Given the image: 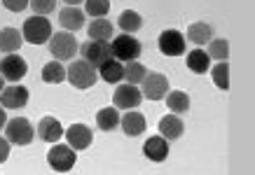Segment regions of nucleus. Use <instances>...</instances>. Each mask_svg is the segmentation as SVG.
Masks as SVG:
<instances>
[{
    "instance_id": "b1692460",
    "label": "nucleus",
    "mask_w": 255,
    "mask_h": 175,
    "mask_svg": "<svg viewBox=\"0 0 255 175\" xmlns=\"http://www.w3.org/2000/svg\"><path fill=\"white\" fill-rule=\"evenodd\" d=\"M89 38L92 40H110L113 38V23H110L108 19H103V16L94 19V21L89 23Z\"/></svg>"
},
{
    "instance_id": "5701e85b",
    "label": "nucleus",
    "mask_w": 255,
    "mask_h": 175,
    "mask_svg": "<svg viewBox=\"0 0 255 175\" xmlns=\"http://www.w3.org/2000/svg\"><path fill=\"white\" fill-rule=\"evenodd\" d=\"M187 68L194 70V73H206L211 68V56L197 47V49H192L187 54Z\"/></svg>"
},
{
    "instance_id": "9d476101",
    "label": "nucleus",
    "mask_w": 255,
    "mask_h": 175,
    "mask_svg": "<svg viewBox=\"0 0 255 175\" xmlns=\"http://www.w3.org/2000/svg\"><path fill=\"white\" fill-rule=\"evenodd\" d=\"M26 73H28V63L23 61L21 56H16V52L0 61V75L9 80V82H19Z\"/></svg>"
},
{
    "instance_id": "aec40b11",
    "label": "nucleus",
    "mask_w": 255,
    "mask_h": 175,
    "mask_svg": "<svg viewBox=\"0 0 255 175\" xmlns=\"http://www.w3.org/2000/svg\"><path fill=\"white\" fill-rule=\"evenodd\" d=\"M99 77L108 84H117L120 80H124V63L117 59H110L99 68Z\"/></svg>"
},
{
    "instance_id": "c85d7f7f",
    "label": "nucleus",
    "mask_w": 255,
    "mask_h": 175,
    "mask_svg": "<svg viewBox=\"0 0 255 175\" xmlns=\"http://www.w3.org/2000/svg\"><path fill=\"white\" fill-rule=\"evenodd\" d=\"M213 82H216L218 89H223V91H227L230 89V63L227 61H220L218 66H213Z\"/></svg>"
},
{
    "instance_id": "39448f33",
    "label": "nucleus",
    "mask_w": 255,
    "mask_h": 175,
    "mask_svg": "<svg viewBox=\"0 0 255 175\" xmlns=\"http://www.w3.org/2000/svg\"><path fill=\"white\" fill-rule=\"evenodd\" d=\"M75 159H78V154H75V150H73L70 145L54 143V147L47 154V164H49V168L56 171V173H68L70 168L75 166Z\"/></svg>"
},
{
    "instance_id": "7ed1b4c3",
    "label": "nucleus",
    "mask_w": 255,
    "mask_h": 175,
    "mask_svg": "<svg viewBox=\"0 0 255 175\" xmlns=\"http://www.w3.org/2000/svg\"><path fill=\"white\" fill-rule=\"evenodd\" d=\"M80 52L85 56V61H89L96 70L106 61L115 59L113 56V45H110L108 40H89V42H85V45L80 47Z\"/></svg>"
},
{
    "instance_id": "f8f14e48",
    "label": "nucleus",
    "mask_w": 255,
    "mask_h": 175,
    "mask_svg": "<svg viewBox=\"0 0 255 175\" xmlns=\"http://www.w3.org/2000/svg\"><path fill=\"white\" fill-rule=\"evenodd\" d=\"M159 52L164 56H180V54L185 52V38H183V33L180 31H164L159 35Z\"/></svg>"
},
{
    "instance_id": "a878e982",
    "label": "nucleus",
    "mask_w": 255,
    "mask_h": 175,
    "mask_svg": "<svg viewBox=\"0 0 255 175\" xmlns=\"http://www.w3.org/2000/svg\"><path fill=\"white\" fill-rule=\"evenodd\" d=\"M42 80H45L47 84H61L63 80H66V68H63L56 59L45 63V68H42Z\"/></svg>"
},
{
    "instance_id": "6ab92c4d",
    "label": "nucleus",
    "mask_w": 255,
    "mask_h": 175,
    "mask_svg": "<svg viewBox=\"0 0 255 175\" xmlns=\"http://www.w3.org/2000/svg\"><path fill=\"white\" fill-rule=\"evenodd\" d=\"M21 45H23V35L16 28H2L0 31V52L14 54L21 49Z\"/></svg>"
},
{
    "instance_id": "473e14b6",
    "label": "nucleus",
    "mask_w": 255,
    "mask_h": 175,
    "mask_svg": "<svg viewBox=\"0 0 255 175\" xmlns=\"http://www.w3.org/2000/svg\"><path fill=\"white\" fill-rule=\"evenodd\" d=\"M28 2H31V0H2V5H5L9 12H23V9L28 7Z\"/></svg>"
},
{
    "instance_id": "0eeeda50",
    "label": "nucleus",
    "mask_w": 255,
    "mask_h": 175,
    "mask_svg": "<svg viewBox=\"0 0 255 175\" xmlns=\"http://www.w3.org/2000/svg\"><path fill=\"white\" fill-rule=\"evenodd\" d=\"M110 45H113V56L117 61H133V59L140 56V42L136 38H131L129 33L115 38Z\"/></svg>"
},
{
    "instance_id": "c756f323",
    "label": "nucleus",
    "mask_w": 255,
    "mask_h": 175,
    "mask_svg": "<svg viewBox=\"0 0 255 175\" xmlns=\"http://www.w3.org/2000/svg\"><path fill=\"white\" fill-rule=\"evenodd\" d=\"M209 56L218 61H227L230 56V42L227 40H209Z\"/></svg>"
},
{
    "instance_id": "20e7f679",
    "label": "nucleus",
    "mask_w": 255,
    "mask_h": 175,
    "mask_svg": "<svg viewBox=\"0 0 255 175\" xmlns=\"http://www.w3.org/2000/svg\"><path fill=\"white\" fill-rule=\"evenodd\" d=\"M78 49H80L78 40L73 38L68 31L52 33V38H49V52H52V56H56L59 61L75 59V52H78Z\"/></svg>"
},
{
    "instance_id": "1a4fd4ad",
    "label": "nucleus",
    "mask_w": 255,
    "mask_h": 175,
    "mask_svg": "<svg viewBox=\"0 0 255 175\" xmlns=\"http://www.w3.org/2000/svg\"><path fill=\"white\" fill-rule=\"evenodd\" d=\"M143 100V93L136 89V84H120L115 91V107L117 110H133V107L140 105Z\"/></svg>"
},
{
    "instance_id": "e433bc0d",
    "label": "nucleus",
    "mask_w": 255,
    "mask_h": 175,
    "mask_svg": "<svg viewBox=\"0 0 255 175\" xmlns=\"http://www.w3.org/2000/svg\"><path fill=\"white\" fill-rule=\"evenodd\" d=\"M2 89H5V77L0 75V93H2Z\"/></svg>"
},
{
    "instance_id": "a211bd4d",
    "label": "nucleus",
    "mask_w": 255,
    "mask_h": 175,
    "mask_svg": "<svg viewBox=\"0 0 255 175\" xmlns=\"http://www.w3.org/2000/svg\"><path fill=\"white\" fill-rule=\"evenodd\" d=\"M120 126H122V131L127 133V136L136 138L145 131V117H143L140 112H127L122 119H120Z\"/></svg>"
},
{
    "instance_id": "4468645a",
    "label": "nucleus",
    "mask_w": 255,
    "mask_h": 175,
    "mask_svg": "<svg viewBox=\"0 0 255 175\" xmlns=\"http://www.w3.org/2000/svg\"><path fill=\"white\" fill-rule=\"evenodd\" d=\"M143 154H145L150 161L162 164V161L169 157V140L164 136H152L150 140H145V145H143Z\"/></svg>"
},
{
    "instance_id": "f03ea898",
    "label": "nucleus",
    "mask_w": 255,
    "mask_h": 175,
    "mask_svg": "<svg viewBox=\"0 0 255 175\" xmlns=\"http://www.w3.org/2000/svg\"><path fill=\"white\" fill-rule=\"evenodd\" d=\"M21 35H23V40L31 42V45H45V42H49V38H52V23L47 21L45 16L35 14L23 21Z\"/></svg>"
},
{
    "instance_id": "c9c22d12",
    "label": "nucleus",
    "mask_w": 255,
    "mask_h": 175,
    "mask_svg": "<svg viewBox=\"0 0 255 175\" xmlns=\"http://www.w3.org/2000/svg\"><path fill=\"white\" fill-rule=\"evenodd\" d=\"M66 5H80V2H85V0H63Z\"/></svg>"
},
{
    "instance_id": "f3484780",
    "label": "nucleus",
    "mask_w": 255,
    "mask_h": 175,
    "mask_svg": "<svg viewBox=\"0 0 255 175\" xmlns=\"http://www.w3.org/2000/svg\"><path fill=\"white\" fill-rule=\"evenodd\" d=\"M183 131H185V126H183V119H180L178 114H166V117H162L159 133H162L166 140H178V138L183 136Z\"/></svg>"
},
{
    "instance_id": "6e6552de",
    "label": "nucleus",
    "mask_w": 255,
    "mask_h": 175,
    "mask_svg": "<svg viewBox=\"0 0 255 175\" xmlns=\"http://www.w3.org/2000/svg\"><path fill=\"white\" fill-rule=\"evenodd\" d=\"M140 84H143V91L140 93L150 100H162L169 93V80L162 73H147Z\"/></svg>"
},
{
    "instance_id": "412c9836",
    "label": "nucleus",
    "mask_w": 255,
    "mask_h": 175,
    "mask_svg": "<svg viewBox=\"0 0 255 175\" xmlns=\"http://www.w3.org/2000/svg\"><path fill=\"white\" fill-rule=\"evenodd\" d=\"M211 38H213V28H211L206 21H197L187 28V40H192L197 47L206 45Z\"/></svg>"
},
{
    "instance_id": "ddd939ff",
    "label": "nucleus",
    "mask_w": 255,
    "mask_h": 175,
    "mask_svg": "<svg viewBox=\"0 0 255 175\" xmlns=\"http://www.w3.org/2000/svg\"><path fill=\"white\" fill-rule=\"evenodd\" d=\"M66 133V138H68V145L78 152V150H87L89 145H92L94 136L92 131H89V126H85V124H73L68 131H63Z\"/></svg>"
},
{
    "instance_id": "bb28decb",
    "label": "nucleus",
    "mask_w": 255,
    "mask_h": 175,
    "mask_svg": "<svg viewBox=\"0 0 255 175\" xmlns=\"http://www.w3.org/2000/svg\"><path fill=\"white\" fill-rule=\"evenodd\" d=\"M166 105H169L171 112L176 114H185L190 110V96L185 91H171L166 96Z\"/></svg>"
},
{
    "instance_id": "2eb2a0df",
    "label": "nucleus",
    "mask_w": 255,
    "mask_h": 175,
    "mask_svg": "<svg viewBox=\"0 0 255 175\" xmlns=\"http://www.w3.org/2000/svg\"><path fill=\"white\" fill-rule=\"evenodd\" d=\"M38 136H40V140H45V143H59V138L63 136L61 122H59L56 117H42L38 124Z\"/></svg>"
},
{
    "instance_id": "72a5a7b5",
    "label": "nucleus",
    "mask_w": 255,
    "mask_h": 175,
    "mask_svg": "<svg viewBox=\"0 0 255 175\" xmlns=\"http://www.w3.org/2000/svg\"><path fill=\"white\" fill-rule=\"evenodd\" d=\"M7 157H9V140L7 138H0V164L7 161Z\"/></svg>"
},
{
    "instance_id": "4be33fe9",
    "label": "nucleus",
    "mask_w": 255,
    "mask_h": 175,
    "mask_svg": "<svg viewBox=\"0 0 255 175\" xmlns=\"http://www.w3.org/2000/svg\"><path fill=\"white\" fill-rule=\"evenodd\" d=\"M96 124H99L101 131H115L120 126V112H117V107H103V110H99Z\"/></svg>"
},
{
    "instance_id": "393cba45",
    "label": "nucleus",
    "mask_w": 255,
    "mask_h": 175,
    "mask_svg": "<svg viewBox=\"0 0 255 175\" xmlns=\"http://www.w3.org/2000/svg\"><path fill=\"white\" fill-rule=\"evenodd\" d=\"M117 26H120L124 33H136V31H140L143 19H140L138 12H133V9H124L122 14H120V21H117Z\"/></svg>"
},
{
    "instance_id": "dca6fc26",
    "label": "nucleus",
    "mask_w": 255,
    "mask_h": 175,
    "mask_svg": "<svg viewBox=\"0 0 255 175\" xmlns=\"http://www.w3.org/2000/svg\"><path fill=\"white\" fill-rule=\"evenodd\" d=\"M59 21L66 31H80L85 26V12L78 7V5H68L59 12Z\"/></svg>"
},
{
    "instance_id": "f704fd0d",
    "label": "nucleus",
    "mask_w": 255,
    "mask_h": 175,
    "mask_svg": "<svg viewBox=\"0 0 255 175\" xmlns=\"http://www.w3.org/2000/svg\"><path fill=\"white\" fill-rule=\"evenodd\" d=\"M5 124H7V112H5V107L0 105V129H5Z\"/></svg>"
},
{
    "instance_id": "cd10ccee",
    "label": "nucleus",
    "mask_w": 255,
    "mask_h": 175,
    "mask_svg": "<svg viewBox=\"0 0 255 175\" xmlns=\"http://www.w3.org/2000/svg\"><path fill=\"white\" fill-rule=\"evenodd\" d=\"M145 75H147V70H145V66H143L138 59L127 61V66H124V80H127L129 84H140Z\"/></svg>"
},
{
    "instance_id": "f257e3e1",
    "label": "nucleus",
    "mask_w": 255,
    "mask_h": 175,
    "mask_svg": "<svg viewBox=\"0 0 255 175\" xmlns=\"http://www.w3.org/2000/svg\"><path fill=\"white\" fill-rule=\"evenodd\" d=\"M66 80H68L75 89H89V87H94L96 80H99V70L94 68L89 61H85V59H78V61H73L68 66Z\"/></svg>"
},
{
    "instance_id": "9b49d317",
    "label": "nucleus",
    "mask_w": 255,
    "mask_h": 175,
    "mask_svg": "<svg viewBox=\"0 0 255 175\" xmlns=\"http://www.w3.org/2000/svg\"><path fill=\"white\" fill-rule=\"evenodd\" d=\"M28 103V89L21 87V84H12V87H5L2 93H0V105L5 110H19Z\"/></svg>"
},
{
    "instance_id": "423d86ee",
    "label": "nucleus",
    "mask_w": 255,
    "mask_h": 175,
    "mask_svg": "<svg viewBox=\"0 0 255 175\" xmlns=\"http://www.w3.org/2000/svg\"><path fill=\"white\" fill-rule=\"evenodd\" d=\"M5 136L12 145H28L35 136V131L26 117H14V119H7V124H5Z\"/></svg>"
},
{
    "instance_id": "7c9ffc66",
    "label": "nucleus",
    "mask_w": 255,
    "mask_h": 175,
    "mask_svg": "<svg viewBox=\"0 0 255 175\" xmlns=\"http://www.w3.org/2000/svg\"><path fill=\"white\" fill-rule=\"evenodd\" d=\"M85 9L87 14L99 19V16H106L110 9V0H85Z\"/></svg>"
},
{
    "instance_id": "2f4dec72",
    "label": "nucleus",
    "mask_w": 255,
    "mask_h": 175,
    "mask_svg": "<svg viewBox=\"0 0 255 175\" xmlns=\"http://www.w3.org/2000/svg\"><path fill=\"white\" fill-rule=\"evenodd\" d=\"M28 5L33 7V12H35V14L47 16V14H52V12L56 9V0H31Z\"/></svg>"
}]
</instances>
